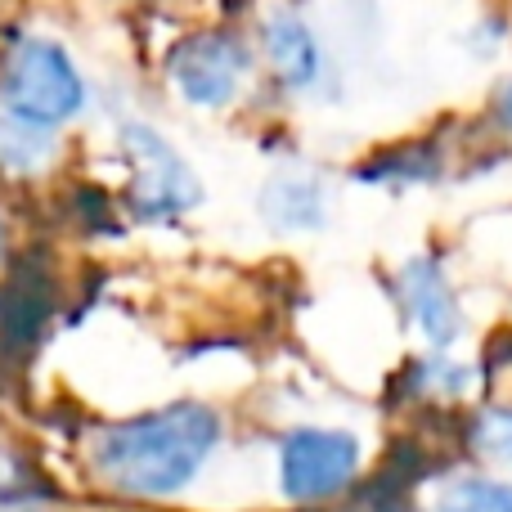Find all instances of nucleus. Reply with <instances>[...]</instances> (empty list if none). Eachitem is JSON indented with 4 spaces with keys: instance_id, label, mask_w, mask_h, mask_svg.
Here are the masks:
<instances>
[{
    "instance_id": "nucleus-9",
    "label": "nucleus",
    "mask_w": 512,
    "mask_h": 512,
    "mask_svg": "<svg viewBox=\"0 0 512 512\" xmlns=\"http://www.w3.org/2000/svg\"><path fill=\"white\" fill-rule=\"evenodd\" d=\"M445 445L459 463H477L512 477V391H486L445 427Z\"/></svg>"
},
{
    "instance_id": "nucleus-14",
    "label": "nucleus",
    "mask_w": 512,
    "mask_h": 512,
    "mask_svg": "<svg viewBox=\"0 0 512 512\" xmlns=\"http://www.w3.org/2000/svg\"><path fill=\"white\" fill-rule=\"evenodd\" d=\"M63 490L32 450L0 436V512H59Z\"/></svg>"
},
{
    "instance_id": "nucleus-10",
    "label": "nucleus",
    "mask_w": 512,
    "mask_h": 512,
    "mask_svg": "<svg viewBox=\"0 0 512 512\" xmlns=\"http://www.w3.org/2000/svg\"><path fill=\"white\" fill-rule=\"evenodd\" d=\"M445 171H450V140L445 135H414V140H396L387 149L369 153L351 176L360 185H378V189H414V185H436Z\"/></svg>"
},
{
    "instance_id": "nucleus-13",
    "label": "nucleus",
    "mask_w": 512,
    "mask_h": 512,
    "mask_svg": "<svg viewBox=\"0 0 512 512\" xmlns=\"http://www.w3.org/2000/svg\"><path fill=\"white\" fill-rule=\"evenodd\" d=\"M63 158L59 126L32 122L23 113L0 108V176L5 180H36Z\"/></svg>"
},
{
    "instance_id": "nucleus-2",
    "label": "nucleus",
    "mask_w": 512,
    "mask_h": 512,
    "mask_svg": "<svg viewBox=\"0 0 512 512\" xmlns=\"http://www.w3.org/2000/svg\"><path fill=\"white\" fill-rule=\"evenodd\" d=\"M274 512H337L378 468L382 441L351 418H288L261 445Z\"/></svg>"
},
{
    "instance_id": "nucleus-1",
    "label": "nucleus",
    "mask_w": 512,
    "mask_h": 512,
    "mask_svg": "<svg viewBox=\"0 0 512 512\" xmlns=\"http://www.w3.org/2000/svg\"><path fill=\"white\" fill-rule=\"evenodd\" d=\"M77 477L122 512H194L234 454V418L212 396L104 414L77 436Z\"/></svg>"
},
{
    "instance_id": "nucleus-3",
    "label": "nucleus",
    "mask_w": 512,
    "mask_h": 512,
    "mask_svg": "<svg viewBox=\"0 0 512 512\" xmlns=\"http://www.w3.org/2000/svg\"><path fill=\"white\" fill-rule=\"evenodd\" d=\"M0 108L45 126H68L90 108V81L63 41L14 32L0 50Z\"/></svg>"
},
{
    "instance_id": "nucleus-5",
    "label": "nucleus",
    "mask_w": 512,
    "mask_h": 512,
    "mask_svg": "<svg viewBox=\"0 0 512 512\" xmlns=\"http://www.w3.org/2000/svg\"><path fill=\"white\" fill-rule=\"evenodd\" d=\"M481 396H486L481 360L463 351H427V346L409 351L382 387L387 414H396L405 427H432V432H445Z\"/></svg>"
},
{
    "instance_id": "nucleus-6",
    "label": "nucleus",
    "mask_w": 512,
    "mask_h": 512,
    "mask_svg": "<svg viewBox=\"0 0 512 512\" xmlns=\"http://www.w3.org/2000/svg\"><path fill=\"white\" fill-rule=\"evenodd\" d=\"M256 72V45L239 27H194L167 50V86L185 108L221 113L239 104Z\"/></svg>"
},
{
    "instance_id": "nucleus-8",
    "label": "nucleus",
    "mask_w": 512,
    "mask_h": 512,
    "mask_svg": "<svg viewBox=\"0 0 512 512\" xmlns=\"http://www.w3.org/2000/svg\"><path fill=\"white\" fill-rule=\"evenodd\" d=\"M256 54L265 59L274 86L288 90L297 99H315L328 90L333 81V63H328V50L319 41L315 23H310L301 9H270L261 18V32H256Z\"/></svg>"
},
{
    "instance_id": "nucleus-16",
    "label": "nucleus",
    "mask_w": 512,
    "mask_h": 512,
    "mask_svg": "<svg viewBox=\"0 0 512 512\" xmlns=\"http://www.w3.org/2000/svg\"><path fill=\"white\" fill-rule=\"evenodd\" d=\"M9 252H14V230H9V216H5V207H0V270L9 265Z\"/></svg>"
},
{
    "instance_id": "nucleus-12",
    "label": "nucleus",
    "mask_w": 512,
    "mask_h": 512,
    "mask_svg": "<svg viewBox=\"0 0 512 512\" xmlns=\"http://www.w3.org/2000/svg\"><path fill=\"white\" fill-rule=\"evenodd\" d=\"M432 512H512V477L450 459L427 490Z\"/></svg>"
},
{
    "instance_id": "nucleus-4",
    "label": "nucleus",
    "mask_w": 512,
    "mask_h": 512,
    "mask_svg": "<svg viewBox=\"0 0 512 512\" xmlns=\"http://www.w3.org/2000/svg\"><path fill=\"white\" fill-rule=\"evenodd\" d=\"M117 149L126 158V212L135 225H176L203 207V180L189 167V158L158 131L153 122H131L117 126Z\"/></svg>"
},
{
    "instance_id": "nucleus-11",
    "label": "nucleus",
    "mask_w": 512,
    "mask_h": 512,
    "mask_svg": "<svg viewBox=\"0 0 512 512\" xmlns=\"http://www.w3.org/2000/svg\"><path fill=\"white\" fill-rule=\"evenodd\" d=\"M256 207L274 234H315L328 225V189L315 171H274Z\"/></svg>"
},
{
    "instance_id": "nucleus-15",
    "label": "nucleus",
    "mask_w": 512,
    "mask_h": 512,
    "mask_svg": "<svg viewBox=\"0 0 512 512\" xmlns=\"http://www.w3.org/2000/svg\"><path fill=\"white\" fill-rule=\"evenodd\" d=\"M486 131H490V135H504V140H512V77H504L495 90H490V104H486Z\"/></svg>"
},
{
    "instance_id": "nucleus-7",
    "label": "nucleus",
    "mask_w": 512,
    "mask_h": 512,
    "mask_svg": "<svg viewBox=\"0 0 512 512\" xmlns=\"http://www.w3.org/2000/svg\"><path fill=\"white\" fill-rule=\"evenodd\" d=\"M387 297L400 328L418 346H427V351H463V342L472 333V315L441 252L405 256L387 279Z\"/></svg>"
}]
</instances>
